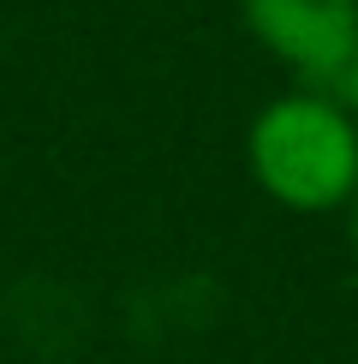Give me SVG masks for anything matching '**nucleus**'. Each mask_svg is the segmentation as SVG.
I'll list each match as a JSON object with an SVG mask.
<instances>
[{
	"instance_id": "obj_1",
	"label": "nucleus",
	"mask_w": 358,
	"mask_h": 364,
	"mask_svg": "<svg viewBox=\"0 0 358 364\" xmlns=\"http://www.w3.org/2000/svg\"><path fill=\"white\" fill-rule=\"evenodd\" d=\"M245 168L268 203L293 215L347 209L358 191V119L340 90H287L268 96L245 126Z\"/></svg>"
},
{
	"instance_id": "obj_3",
	"label": "nucleus",
	"mask_w": 358,
	"mask_h": 364,
	"mask_svg": "<svg viewBox=\"0 0 358 364\" xmlns=\"http://www.w3.org/2000/svg\"><path fill=\"white\" fill-rule=\"evenodd\" d=\"M340 102H347V114L358 119V60H352V72L340 78Z\"/></svg>"
},
{
	"instance_id": "obj_4",
	"label": "nucleus",
	"mask_w": 358,
	"mask_h": 364,
	"mask_svg": "<svg viewBox=\"0 0 358 364\" xmlns=\"http://www.w3.org/2000/svg\"><path fill=\"white\" fill-rule=\"evenodd\" d=\"M347 233H352V251H358V191H352V203H347Z\"/></svg>"
},
{
	"instance_id": "obj_2",
	"label": "nucleus",
	"mask_w": 358,
	"mask_h": 364,
	"mask_svg": "<svg viewBox=\"0 0 358 364\" xmlns=\"http://www.w3.org/2000/svg\"><path fill=\"white\" fill-rule=\"evenodd\" d=\"M239 18L305 90H340L358 60V0H239Z\"/></svg>"
}]
</instances>
